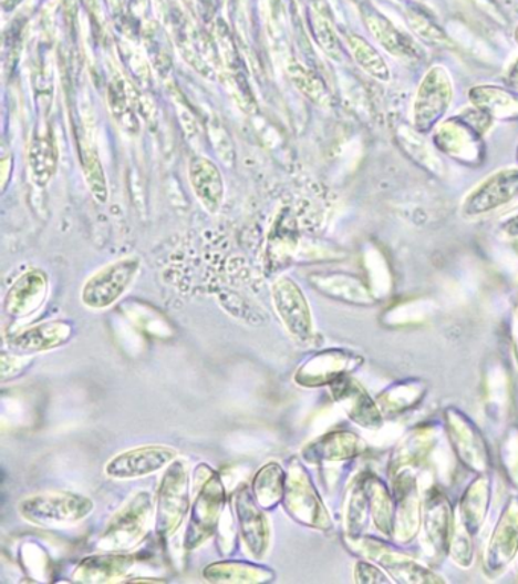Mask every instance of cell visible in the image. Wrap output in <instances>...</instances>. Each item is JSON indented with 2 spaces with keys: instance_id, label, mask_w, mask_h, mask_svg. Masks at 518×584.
Masks as SVG:
<instances>
[{
  "instance_id": "4dcf8cb0",
  "label": "cell",
  "mask_w": 518,
  "mask_h": 584,
  "mask_svg": "<svg viewBox=\"0 0 518 584\" xmlns=\"http://www.w3.org/2000/svg\"><path fill=\"white\" fill-rule=\"evenodd\" d=\"M287 477L283 468L276 461L268 463L257 472L252 481V495L263 510H272L283 502Z\"/></svg>"
},
{
  "instance_id": "8fae6325",
  "label": "cell",
  "mask_w": 518,
  "mask_h": 584,
  "mask_svg": "<svg viewBox=\"0 0 518 584\" xmlns=\"http://www.w3.org/2000/svg\"><path fill=\"white\" fill-rule=\"evenodd\" d=\"M178 459V452L165 444H146L114 455L105 464V473L114 480H136L166 469Z\"/></svg>"
},
{
  "instance_id": "f1b7e54d",
  "label": "cell",
  "mask_w": 518,
  "mask_h": 584,
  "mask_svg": "<svg viewBox=\"0 0 518 584\" xmlns=\"http://www.w3.org/2000/svg\"><path fill=\"white\" fill-rule=\"evenodd\" d=\"M362 480L369 495L371 521L379 533L385 537H393L395 509L393 489L387 488L385 481L375 473H362Z\"/></svg>"
},
{
  "instance_id": "d6986e66",
  "label": "cell",
  "mask_w": 518,
  "mask_h": 584,
  "mask_svg": "<svg viewBox=\"0 0 518 584\" xmlns=\"http://www.w3.org/2000/svg\"><path fill=\"white\" fill-rule=\"evenodd\" d=\"M483 395L485 414L489 422L507 423L514 408V390L511 373L504 359H489L485 366Z\"/></svg>"
},
{
  "instance_id": "ab89813d",
  "label": "cell",
  "mask_w": 518,
  "mask_h": 584,
  "mask_svg": "<svg viewBox=\"0 0 518 584\" xmlns=\"http://www.w3.org/2000/svg\"><path fill=\"white\" fill-rule=\"evenodd\" d=\"M385 571L382 570L377 563H371V561H359L354 565V582L356 583H393L390 575L383 574Z\"/></svg>"
},
{
  "instance_id": "7c38bea8",
  "label": "cell",
  "mask_w": 518,
  "mask_h": 584,
  "mask_svg": "<svg viewBox=\"0 0 518 584\" xmlns=\"http://www.w3.org/2000/svg\"><path fill=\"white\" fill-rule=\"evenodd\" d=\"M364 365V358L349 350L330 349L310 357L296 373V382L304 388L330 387L338 379L352 375Z\"/></svg>"
},
{
  "instance_id": "4fadbf2b",
  "label": "cell",
  "mask_w": 518,
  "mask_h": 584,
  "mask_svg": "<svg viewBox=\"0 0 518 584\" xmlns=\"http://www.w3.org/2000/svg\"><path fill=\"white\" fill-rule=\"evenodd\" d=\"M453 88L446 69L436 66L423 78L414 104V125L419 133L432 130L450 107Z\"/></svg>"
},
{
  "instance_id": "4316f807",
  "label": "cell",
  "mask_w": 518,
  "mask_h": 584,
  "mask_svg": "<svg viewBox=\"0 0 518 584\" xmlns=\"http://www.w3.org/2000/svg\"><path fill=\"white\" fill-rule=\"evenodd\" d=\"M313 287L333 300L354 306H373L375 298L371 288L358 277L349 275H315L310 277Z\"/></svg>"
},
{
  "instance_id": "ba28073f",
  "label": "cell",
  "mask_w": 518,
  "mask_h": 584,
  "mask_svg": "<svg viewBox=\"0 0 518 584\" xmlns=\"http://www.w3.org/2000/svg\"><path fill=\"white\" fill-rule=\"evenodd\" d=\"M395 501L393 537L400 545H410L422 531L423 498L417 469H403L391 477Z\"/></svg>"
},
{
  "instance_id": "7402d4cb",
  "label": "cell",
  "mask_w": 518,
  "mask_h": 584,
  "mask_svg": "<svg viewBox=\"0 0 518 584\" xmlns=\"http://www.w3.org/2000/svg\"><path fill=\"white\" fill-rule=\"evenodd\" d=\"M72 335L71 322L64 320L46 321L14 335L8 341V347L12 354L27 357V355L49 352V350L66 345Z\"/></svg>"
},
{
  "instance_id": "6da1fadb",
  "label": "cell",
  "mask_w": 518,
  "mask_h": 584,
  "mask_svg": "<svg viewBox=\"0 0 518 584\" xmlns=\"http://www.w3.org/2000/svg\"><path fill=\"white\" fill-rule=\"evenodd\" d=\"M155 521V505L148 492H138L126 502L104 530L97 546L107 553H125L144 541Z\"/></svg>"
},
{
  "instance_id": "d4e9b609",
  "label": "cell",
  "mask_w": 518,
  "mask_h": 584,
  "mask_svg": "<svg viewBox=\"0 0 518 584\" xmlns=\"http://www.w3.org/2000/svg\"><path fill=\"white\" fill-rule=\"evenodd\" d=\"M189 182L204 209L216 214L221 209L226 186L222 174L210 158L191 157L189 162Z\"/></svg>"
},
{
  "instance_id": "484cf974",
  "label": "cell",
  "mask_w": 518,
  "mask_h": 584,
  "mask_svg": "<svg viewBox=\"0 0 518 584\" xmlns=\"http://www.w3.org/2000/svg\"><path fill=\"white\" fill-rule=\"evenodd\" d=\"M134 554L108 553L85 557L73 573V580L80 583H108L124 578L136 565Z\"/></svg>"
},
{
  "instance_id": "8d00e7d4",
  "label": "cell",
  "mask_w": 518,
  "mask_h": 584,
  "mask_svg": "<svg viewBox=\"0 0 518 584\" xmlns=\"http://www.w3.org/2000/svg\"><path fill=\"white\" fill-rule=\"evenodd\" d=\"M500 464L509 485L518 490V424L507 428L501 439Z\"/></svg>"
},
{
  "instance_id": "60d3db41",
  "label": "cell",
  "mask_w": 518,
  "mask_h": 584,
  "mask_svg": "<svg viewBox=\"0 0 518 584\" xmlns=\"http://www.w3.org/2000/svg\"><path fill=\"white\" fill-rule=\"evenodd\" d=\"M509 342H511L514 357L518 366V304L512 309L511 320H509Z\"/></svg>"
},
{
  "instance_id": "52a82bcc",
  "label": "cell",
  "mask_w": 518,
  "mask_h": 584,
  "mask_svg": "<svg viewBox=\"0 0 518 584\" xmlns=\"http://www.w3.org/2000/svg\"><path fill=\"white\" fill-rule=\"evenodd\" d=\"M443 420L444 432L455 459L476 475L488 473L491 469V453L475 422L453 407L443 412Z\"/></svg>"
},
{
  "instance_id": "d6a6232c",
  "label": "cell",
  "mask_w": 518,
  "mask_h": 584,
  "mask_svg": "<svg viewBox=\"0 0 518 584\" xmlns=\"http://www.w3.org/2000/svg\"><path fill=\"white\" fill-rule=\"evenodd\" d=\"M31 175L35 185H48L55 173L56 150L51 136H34L30 148Z\"/></svg>"
},
{
  "instance_id": "b9f144b4",
  "label": "cell",
  "mask_w": 518,
  "mask_h": 584,
  "mask_svg": "<svg viewBox=\"0 0 518 584\" xmlns=\"http://www.w3.org/2000/svg\"><path fill=\"white\" fill-rule=\"evenodd\" d=\"M504 230L509 236H518V214L504 224Z\"/></svg>"
},
{
  "instance_id": "e575fe53",
  "label": "cell",
  "mask_w": 518,
  "mask_h": 584,
  "mask_svg": "<svg viewBox=\"0 0 518 584\" xmlns=\"http://www.w3.org/2000/svg\"><path fill=\"white\" fill-rule=\"evenodd\" d=\"M370 30L375 35V39H377V42L390 54L406 57V59L407 57L411 59V57L417 54V48L414 47V43L406 35H403L397 28H394L393 24L382 19L381 16L371 18Z\"/></svg>"
},
{
  "instance_id": "9a60e30c",
  "label": "cell",
  "mask_w": 518,
  "mask_h": 584,
  "mask_svg": "<svg viewBox=\"0 0 518 584\" xmlns=\"http://www.w3.org/2000/svg\"><path fill=\"white\" fill-rule=\"evenodd\" d=\"M518 554V496L509 498L484 555V570L488 575L504 573Z\"/></svg>"
},
{
  "instance_id": "f546056e",
  "label": "cell",
  "mask_w": 518,
  "mask_h": 584,
  "mask_svg": "<svg viewBox=\"0 0 518 584\" xmlns=\"http://www.w3.org/2000/svg\"><path fill=\"white\" fill-rule=\"evenodd\" d=\"M204 578L210 583L257 584L274 580V573L267 566L250 562H216L204 567Z\"/></svg>"
},
{
  "instance_id": "2e32d148",
  "label": "cell",
  "mask_w": 518,
  "mask_h": 584,
  "mask_svg": "<svg viewBox=\"0 0 518 584\" xmlns=\"http://www.w3.org/2000/svg\"><path fill=\"white\" fill-rule=\"evenodd\" d=\"M455 519L450 501L439 488L431 485L423 500L422 530L423 541L432 554L438 557L448 554Z\"/></svg>"
},
{
  "instance_id": "8992f818",
  "label": "cell",
  "mask_w": 518,
  "mask_h": 584,
  "mask_svg": "<svg viewBox=\"0 0 518 584\" xmlns=\"http://www.w3.org/2000/svg\"><path fill=\"white\" fill-rule=\"evenodd\" d=\"M283 504L289 516L298 524L321 531H328L333 526L332 516L318 495L308 471L297 460L289 465Z\"/></svg>"
},
{
  "instance_id": "7a4b0ae2",
  "label": "cell",
  "mask_w": 518,
  "mask_h": 584,
  "mask_svg": "<svg viewBox=\"0 0 518 584\" xmlns=\"http://www.w3.org/2000/svg\"><path fill=\"white\" fill-rule=\"evenodd\" d=\"M93 501L72 492H44L20 501L19 513L24 521L39 526L77 524L93 512Z\"/></svg>"
},
{
  "instance_id": "277c9868",
  "label": "cell",
  "mask_w": 518,
  "mask_h": 584,
  "mask_svg": "<svg viewBox=\"0 0 518 584\" xmlns=\"http://www.w3.org/2000/svg\"><path fill=\"white\" fill-rule=\"evenodd\" d=\"M350 550L366 561L375 562L395 583H444L446 580L439 577L426 566L419 565L414 559L407 557L403 551L395 550L390 543L374 537H349L346 539Z\"/></svg>"
},
{
  "instance_id": "ffe728a7",
  "label": "cell",
  "mask_w": 518,
  "mask_h": 584,
  "mask_svg": "<svg viewBox=\"0 0 518 584\" xmlns=\"http://www.w3.org/2000/svg\"><path fill=\"white\" fill-rule=\"evenodd\" d=\"M439 443V427L432 423L418 424L395 447L391 455L387 473L394 477L403 469H422L431 459Z\"/></svg>"
},
{
  "instance_id": "5bb4252c",
  "label": "cell",
  "mask_w": 518,
  "mask_h": 584,
  "mask_svg": "<svg viewBox=\"0 0 518 584\" xmlns=\"http://www.w3.org/2000/svg\"><path fill=\"white\" fill-rule=\"evenodd\" d=\"M330 395L345 412L346 418L358 427L369 431L382 430L385 416L382 414L377 400L371 398L369 391L352 378V375L333 382L330 386Z\"/></svg>"
},
{
  "instance_id": "9c48e42d",
  "label": "cell",
  "mask_w": 518,
  "mask_h": 584,
  "mask_svg": "<svg viewBox=\"0 0 518 584\" xmlns=\"http://www.w3.org/2000/svg\"><path fill=\"white\" fill-rule=\"evenodd\" d=\"M141 269L136 256L124 257L105 265L85 281L81 300L90 309H107L132 287Z\"/></svg>"
},
{
  "instance_id": "ee69618b",
  "label": "cell",
  "mask_w": 518,
  "mask_h": 584,
  "mask_svg": "<svg viewBox=\"0 0 518 584\" xmlns=\"http://www.w3.org/2000/svg\"><path fill=\"white\" fill-rule=\"evenodd\" d=\"M516 40H517V42H518V31L516 32Z\"/></svg>"
},
{
  "instance_id": "74e56055",
  "label": "cell",
  "mask_w": 518,
  "mask_h": 584,
  "mask_svg": "<svg viewBox=\"0 0 518 584\" xmlns=\"http://www.w3.org/2000/svg\"><path fill=\"white\" fill-rule=\"evenodd\" d=\"M429 316L426 305L406 304L398 308L391 309L386 314L385 325L387 328H412V326L422 325Z\"/></svg>"
},
{
  "instance_id": "603a6c76",
  "label": "cell",
  "mask_w": 518,
  "mask_h": 584,
  "mask_svg": "<svg viewBox=\"0 0 518 584\" xmlns=\"http://www.w3.org/2000/svg\"><path fill=\"white\" fill-rule=\"evenodd\" d=\"M49 281L40 269H30L20 276L7 293L3 309L11 318H23L35 313L46 300Z\"/></svg>"
},
{
  "instance_id": "f35d334b",
  "label": "cell",
  "mask_w": 518,
  "mask_h": 584,
  "mask_svg": "<svg viewBox=\"0 0 518 584\" xmlns=\"http://www.w3.org/2000/svg\"><path fill=\"white\" fill-rule=\"evenodd\" d=\"M472 539V534L468 533V531H465L455 519V529H453L448 555H450L453 562H455L456 565H459L460 567H470L473 565L475 550H473Z\"/></svg>"
},
{
  "instance_id": "30bf717a",
  "label": "cell",
  "mask_w": 518,
  "mask_h": 584,
  "mask_svg": "<svg viewBox=\"0 0 518 584\" xmlns=\"http://www.w3.org/2000/svg\"><path fill=\"white\" fill-rule=\"evenodd\" d=\"M272 304L279 314L284 328L300 342L312 340L313 328L312 310L308 298L296 281L281 277L272 285Z\"/></svg>"
},
{
  "instance_id": "44dd1931",
  "label": "cell",
  "mask_w": 518,
  "mask_h": 584,
  "mask_svg": "<svg viewBox=\"0 0 518 584\" xmlns=\"http://www.w3.org/2000/svg\"><path fill=\"white\" fill-rule=\"evenodd\" d=\"M366 451L365 440L352 431H332L310 441L303 448V460L309 464L342 463L358 459Z\"/></svg>"
},
{
  "instance_id": "83f0119b",
  "label": "cell",
  "mask_w": 518,
  "mask_h": 584,
  "mask_svg": "<svg viewBox=\"0 0 518 584\" xmlns=\"http://www.w3.org/2000/svg\"><path fill=\"white\" fill-rule=\"evenodd\" d=\"M427 395V383L423 379H402L391 383L377 396L379 408L386 418H398L423 402Z\"/></svg>"
},
{
  "instance_id": "ac0fdd59",
  "label": "cell",
  "mask_w": 518,
  "mask_h": 584,
  "mask_svg": "<svg viewBox=\"0 0 518 584\" xmlns=\"http://www.w3.org/2000/svg\"><path fill=\"white\" fill-rule=\"evenodd\" d=\"M518 195V170L493 174L473 189L463 203L465 218H477L507 206Z\"/></svg>"
},
{
  "instance_id": "836d02e7",
  "label": "cell",
  "mask_w": 518,
  "mask_h": 584,
  "mask_svg": "<svg viewBox=\"0 0 518 584\" xmlns=\"http://www.w3.org/2000/svg\"><path fill=\"white\" fill-rule=\"evenodd\" d=\"M472 101L489 116L508 117L518 113V100L505 90L477 88L472 92Z\"/></svg>"
},
{
  "instance_id": "5b68a950",
  "label": "cell",
  "mask_w": 518,
  "mask_h": 584,
  "mask_svg": "<svg viewBox=\"0 0 518 584\" xmlns=\"http://www.w3.org/2000/svg\"><path fill=\"white\" fill-rule=\"evenodd\" d=\"M198 485L197 498L191 504L189 524H187L186 550H198L203 543L209 541L218 530L224 505H226V489L221 477L214 471L195 481Z\"/></svg>"
},
{
  "instance_id": "7bdbcfd3",
  "label": "cell",
  "mask_w": 518,
  "mask_h": 584,
  "mask_svg": "<svg viewBox=\"0 0 518 584\" xmlns=\"http://www.w3.org/2000/svg\"><path fill=\"white\" fill-rule=\"evenodd\" d=\"M507 81L514 88H518V60L514 61L511 68L508 69Z\"/></svg>"
},
{
  "instance_id": "3957f363",
  "label": "cell",
  "mask_w": 518,
  "mask_h": 584,
  "mask_svg": "<svg viewBox=\"0 0 518 584\" xmlns=\"http://www.w3.org/2000/svg\"><path fill=\"white\" fill-rule=\"evenodd\" d=\"M189 471L185 460L167 465L155 498V531L158 536H173L189 513Z\"/></svg>"
},
{
  "instance_id": "cb8c5ba5",
  "label": "cell",
  "mask_w": 518,
  "mask_h": 584,
  "mask_svg": "<svg viewBox=\"0 0 518 584\" xmlns=\"http://www.w3.org/2000/svg\"><path fill=\"white\" fill-rule=\"evenodd\" d=\"M491 505V477L479 473L460 496L456 521L473 537L483 529Z\"/></svg>"
},
{
  "instance_id": "e0dca14e",
  "label": "cell",
  "mask_w": 518,
  "mask_h": 584,
  "mask_svg": "<svg viewBox=\"0 0 518 584\" xmlns=\"http://www.w3.org/2000/svg\"><path fill=\"white\" fill-rule=\"evenodd\" d=\"M235 510L245 549L255 561H262L271 543V526L265 513L267 510L260 508L251 490L247 488L240 489L236 495Z\"/></svg>"
},
{
  "instance_id": "d590c367",
  "label": "cell",
  "mask_w": 518,
  "mask_h": 584,
  "mask_svg": "<svg viewBox=\"0 0 518 584\" xmlns=\"http://www.w3.org/2000/svg\"><path fill=\"white\" fill-rule=\"evenodd\" d=\"M350 48L354 59H356L359 66L369 72L371 76L377 78L381 81L390 80V69H387L385 61L379 55L375 49L371 48L365 40L359 37L350 39Z\"/></svg>"
},
{
  "instance_id": "1f68e13d",
  "label": "cell",
  "mask_w": 518,
  "mask_h": 584,
  "mask_svg": "<svg viewBox=\"0 0 518 584\" xmlns=\"http://www.w3.org/2000/svg\"><path fill=\"white\" fill-rule=\"evenodd\" d=\"M370 519L369 495H366L364 480H362L361 475L354 481L352 489H350L349 500H346V537L364 536V531L366 530V526H369Z\"/></svg>"
}]
</instances>
